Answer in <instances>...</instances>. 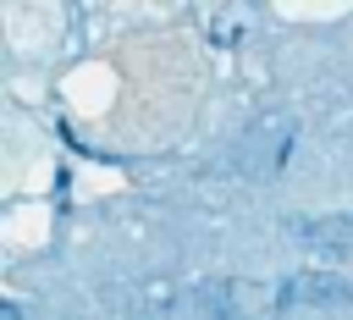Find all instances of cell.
<instances>
[{
	"label": "cell",
	"mask_w": 353,
	"mask_h": 320,
	"mask_svg": "<svg viewBox=\"0 0 353 320\" xmlns=\"http://www.w3.org/2000/svg\"><path fill=\"white\" fill-rule=\"evenodd\" d=\"M287 237L320 259H353V215H320V221H292Z\"/></svg>",
	"instance_id": "7a4b0ae2"
},
{
	"label": "cell",
	"mask_w": 353,
	"mask_h": 320,
	"mask_svg": "<svg viewBox=\"0 0 353 320\" xmlns=\"http://www.w3.org/2000/svg\"><path fill=\"white\" fill-rule=\"evenodd\" d=\"M353 276L342 270H292L281 281V309H347Z\"/></svg>",
	"instance_id": "6da1fadb"
}]
</instances>
